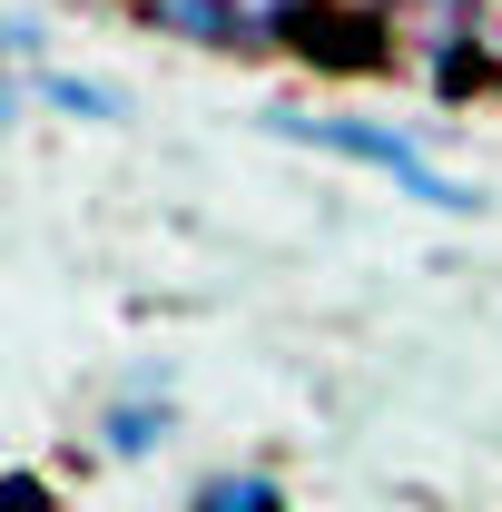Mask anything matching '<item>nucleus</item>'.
Masks as SVG:
<instances>
[{
    "label": "nucleus",
    "mask_w": 502,
    "mask_h": 512,
    "mask_svg": "<svg viewBox=\"0 0 502 512\" xmlns=\"http://www.w3.org/2000/svg\"><path fill=\"white\" fill-rule=\"evenodd\" d=\"M197 512H276V493H266L256 473H207V483H197Z\"/></svg>",
    "instance_id": "obj_4"
},
{
    "label": "nucleus",
    "mask_w": 502,
    "mask_h": 512,
    "mask_svg": "<svg viewBox=\"0 0 502 512\" xmlns=\"http://www.w3.org/2000/svg\"><path fill=\"white\" fill-rule=\"evenodd\" d=\"M463 60L483 69V79H502V0H473V40H463Z\"/></svg>",
    "instance_id": "obj_5"
},
{
    "label": "nucleus",
    "mask_w": 502,
    "mask_h": 512,
    "mask_svg": "<svg viewBox=\"0 0 502 512\" xmlns=\"http://www.w3.org/2000/svg\"><path fill=\"white\" fill-rule=\"evenodd\" d=\"M158 434H168L158 404H119V414L99 424V444H109V453H158Z\"/></svg>",
    "instance_id": "obj_3"
},
{
    "label": "nucleus",
    "mask_w": 502,
    "mask_h": 512,
    "mask_svg": "<svg viewBox=\"0 0 502 512\" xmlns=\"http://www.w3.org/2000/svg\"><path fill=\"white\" fill-rule=\"evenodd\" d=\"M296 40H306L325 69H365V60H384V20H375V10H335V0H315L306 20H296Z\"/></svg>",
    "instance_id": "obj_2"
},
{
    "label": "nucleus",
    "mask_w": 502,
    "mask_h": 512,
    "mask_svg": "<svg viewBox=\"0 0 502 512\" xmlns=\"http://www.w3.org/2000/svg\"><path fill=\"white\" fill-rule=\"evenodd\" d=\"M10 512H50V483L40 473H10Z\"/></svg>",
    "instance_id": "obj_8"
},
{
    "label": "nucleus",
    "mask_w": 502,
    "mask_h": 512,
    "mask_svg": "<svg viewBox=\"0 0 502 512\" xmlns=\"http://www.w3.org/2000/svg\"><path fill=\"white\" fill-rule=\"evenodd\" d=\"M50 109H69V119H119V99L99 79H50Z\"/></svg>",
    "instance_id": "obj_6"
},
{
    "label": "nucleus",
    "mask_w": 502,
    "mask_h": 512,
    "mask_svg": "<svg viewBox=\"0 0 502 512\" xmlns=\"http://www.w3.org/2000/svg\"><path fill=\"white\" fill-rule=\"evenodd\" d=\"M276 138H296V148H335V158H365V168H384V178H404V188L424 197V207H473V188L463 178H443L434 158L414 148V138H394V128H375V119H296V109H276Z\"/></svg>",
    "instance_id": "obj_1"
},
{
    "label": "nucleus",
    "mask_w": 502,
    "mask_h": 512,
    "mask_svg": "<svg viewBox=\"0 0 502 512\" xmlns=\"http://www.w3.org/2000/svg\"><path fill=\"white\" fill-rule=\"evenodd\" d=\"M10 60H20V69L40 60V20H30V10H10Z\"/></svg>",
    "instance_id": "obj_7"
}]
</instances>
